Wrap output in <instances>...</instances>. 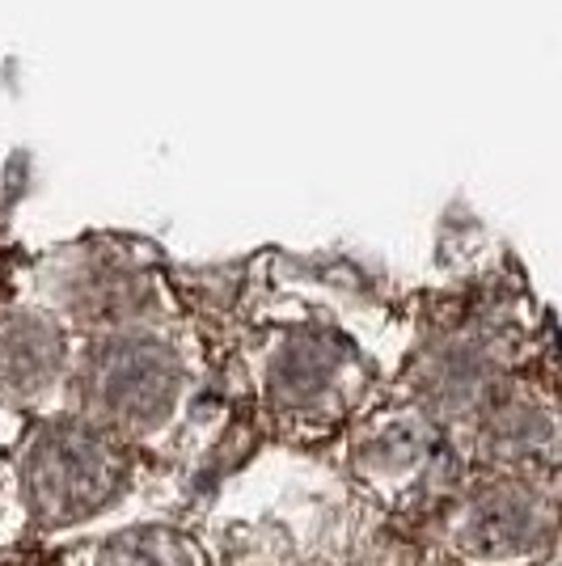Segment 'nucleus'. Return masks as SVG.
<instances>
[{"mask_svg": "<svg viewBox=\"0 0 562 566\" xmlns=\"http://www.w3.org/2000/svg\"><path fill=\"white\" fill-rule=\"evenodd\" d=\"M541 533L538 524V507L520 495H495L487 499L473 520H469L466 542L482 554V558H508V554H520L524 545H533Z\"/></svg>", "mask_w": 562, "mask_h": 566, "instance_id": "f03ea898", "label": "nucleus"}, {"mask_svg": "<svg viewBox=\"0 0 562 566\" xmlns=\"http://www.w3.org/2000/svg\"><path fill=\"white\" fill-rule=\"evenodd\" d=\"M115 482L111 449L90 436H60L34 461V503L55 520H69L76 512H90L106 499Z\"/></svg>", "mask_w": 562, "mask_h": 566, "instance_id": "f257e3e1", "label": "nucleus"}, {"mask_svg": "<svg viewBox=\"0 0 562 566\" xmlns=\"http://www.w3.org/2000/svg\"><path fill=\"white\" fill-rule=\"evenodd\" d=\"M106 566H190V558L174 537H127L111 549Z\"/></svg>", "mask_w": 562, "mask_h": 566, "instance_id": "7ed1b4c3", "label": "nucleus"}]
</instances>
